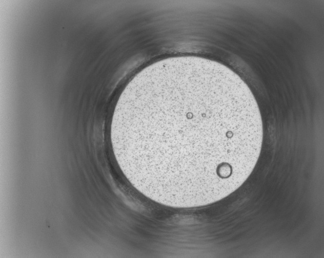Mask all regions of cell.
Listing matches in <instances>:
<instances>
[{"mask_svg": "<svg viewBox=\"0 0 324 258\" xmlns=\"http://www.w3.org/2000/svg\"><path fill=\"white\" fill-rule=\"evenodd\" d=\"M123 174L148 198L173 207L216 202L237 189L260 156L257 102L225 65L196 56L165 59L128 84L111 125Z\"/></svg>", "mask_w": 324, "mask_h": 258, "instance_id": "6da1fadb", "label": "cell"}]
</instances>
